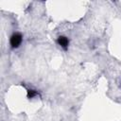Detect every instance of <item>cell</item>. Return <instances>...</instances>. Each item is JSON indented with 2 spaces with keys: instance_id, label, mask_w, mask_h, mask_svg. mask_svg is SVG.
Instances as JSON below:
<instances>
[{
  "instance_id": "obj_1",
  "label": "cell",
  "mask_w": 121,
  "mask_h": 121,
  "mask_svg": "<svg viewBox=\"0 0 121 121\" xmlns=\"http://www.w3.org/2000/svg\"><path fill=\"white\" fill-rule=\"evenodd\" d=\"M22 40H23V37H22V35L20 33H14L10 37L9 43H10V45H11L12 48H17L21 44Z\"/></svg>"
},
{
  "instance_id": "obj_2",
  "label": "cell",
  "mask_w": 121,
  "mask_h": 121,
  "mask_svg": "<svg viewBox=\"0 0 121 121\" xmlns=\"http://www.w3.org/2000/svg\"><path fill=\"white\" fill-rule=\"evenodd\" d=\"M58 43L63 48V49H67V47H68V44H69V40L66 38V37H64V36H60L59 38H58Z\"/></svg>"
},
{
  "instance_id": "obj_3",
  "label": "cell",
  "mask_w": 121,
  "mask_h": 121,
  "mask_svg": "<svg viewBox=\"0 0 121 121\" xmlns=\"http://www.w3.org/2000/svg\"><path fill=\"white\" fill-rule=\"evenodd\" d=\"M36 95H37V92L36 91H34V90H28L27 91V97L28 98H32V97H34Z\"/></svg>"
}]
</instances>
